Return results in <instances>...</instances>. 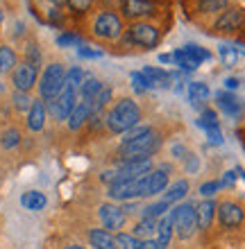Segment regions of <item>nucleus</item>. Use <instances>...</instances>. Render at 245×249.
Listing matches in <instances>:
<instances>
[{
	"instance_id": "obj_50",
	"label": "nucleus",
	"mask_w": 245,
	"mask_h": 249,
	"mask_svg": "<svg viewBox=\"0 0 245 249\" xmlns=\"http://www.w3.org/2000/svg\"><path fill=\"white\" fill-rule=\"evenodd\" d=\"M66 249H84V247H75V245H73V247H66Z\"/></svg>"
},
{
	"instance_id": "obj_36",
	"label": "nucleus",
	"mask_w": 245,
	"mask_h": 249,
	"mask_svg": "<svg viewBox=\"0 0 245 249\" xmlns=\"http://www.w3.org/2000/svg\"><path fill=\"white\" fill-rule=\"evenodd\" d=\"M184 50H186V54H191L198 64H202V61H207V59H211V54L207 53L205 48H200V46H186Z\"/></svg>"
},
{
	"instance_id": "obj_35",
	"label": "nucleus",
	"mask_w": 245,
	"mask_h": 249,
	"mask_svg": "<svg viewBox=\"0 0 245 249\" xmlns=\"http://www.w3.org/2000/svg\"><path fill=\"white\" fill-rule=\"evenodd\" d=\"M12 102H14V107H16L19 111H30V107H32L30 95H27V93H20V91H16L12 95Z\"/></svg>"
},
{
	"instance_id": "obj_7",
	"label": "nucleus",
	"mask_w": 245,
	"mask_h": 249,
	"mask_svg": "<svg viewBox=\"0 0 245 249\" xmlns=\"http://www.w3.org/2000/svg\"><path fill=\"white\" fill-rule=\"evenodd\" d=\"M120 32H123V23L113 12H100L93 20V34L100 39L113 41L120 36Z\"/></svg>"
},
{
	"instance_id": "obj_26",
	"label": "nucleus",
	"mask_w": 245,
	"mask_h": 249,
	"mask_svg": "<svg viewBox=\"0 0 245 249\" xmlns=\"http://www.w3.org/2000/svg\"><path fill=\"white\" fill-rule=\"evenodd\" d=\"M170 61H175V66H179L182 71H195V68L200 66L191 54H186L184 48H182V50H175V53L170 54Z\"/></svg>"
},
{
	"instance_id": "obj_20",
	"label": "nucleus",
	"mask_w": 245,
	"mask_h": 249,
	"mask_svg": "<svg viewBox=\"0 0 245 249\" xmlns=\"http://www.w3.org/2000/svg\"><path fill=\"white\" fill-rule=\"evenodd\" d=\"M216 100H218L220 109L227 113V116H239L241 109H243V105H241V100L234 95V93H218L216 95Z\"/></svg>"
},
{
	"instance_id": "obj_37",
	"label": "nucleus",
	"mask_w": 245,
	"mask_h": 249,
	"mask_svg": "<svg viewBox=\"0 0 245 249\" xmlns=\"http://www.w3.org/2000/svg\"><path fill=\"white\" fill-rule=\"evenodd\" d=\"M132 84H134V91H139V93L148 91V89H152V84L148 82V77L143 75V72H134V75H132Z\"/></svg>"
},
{
	"instance_id": "obj_30",
	"label": "nucleus",
	"mask_w": 245,
	"mask_h": 249,
	"mask_svg": "<svg viewBox=\"0 0 245 249\" xmlns=\"http://www.w3.org/2000/svg\"><path fill=\"white\" fill-rule=\"evenodd\" d=\"M152 233H157V220H146L143 217L134 227V236L136 238H148V236H152Z\"/></svg>"
},
{
	"instance_id": "obj_10",
	"label": "nucleus",
	"mask_w": 245,
	"mask_h": 249,
	"mask_svg": "<svg viewBox=\"0 0 245 249\" xmlns=\"http://www.w3.org/2000/svg\"><path fill=\"white\" fill-rule=\"evenodd\" d=\"M150 170H152L150 159H132V161H123L116 168V179H141L150 175Z\"/></svg>"
},
{
	"instance_id": "obj_34",
	"label": "nucleus",
	"mask_w": 245,
	"mask_h": 249,
	"mask_svg": "<svg viewBox=\"0 0 245 249\" xmlns=\"http://www.w3.org/2000/svg\"><path fill=\"white\" fill-rule=\"evenodd\" d=\"M168 211V202H157V204H150L146 211H143V217L146 220H157V217H161Z\"/></svg>"
},
{
	"instance_id": "obj_28",
	"label": "nucleus",
	"mask_w": 245,
	"mask_h": 249,
	"mask_svg": "<svg viewBox=\"0 0 245 249\" xmlns=\"http://www.w3.org/2000/svg\"><path fill=\"white\" fill-rule=\"evenodd\" d=\"M186 193H188V184H186L184 179H179V181H175V184L168 188L164 202H179L182 197H186Z\"/></svg>"
},
{
	"instance_id": "obj_49",
	"label": "nucleus",
	"mask_w": 245,
	"mask_h": 249,
	"mask_svg": "<svg viewBox=\"0 0 245 249\" xmlns=\"http://www.w3.org/2000/svg\"><path fill=\"white\" fill-rule=\"evenodd\" d=\"M55 5H64V2H66V0H53Z\"/></svg>"
},
{
	"instance_id": "obj_40",
	"label": "nucleus",
	"mask_w": 245,
	"mask_h": 249,
	"mask_svg": "<svg viewBox=\"0 0 245 249\" xmlns=\"http://www.w3.org/2000/svg\"><path fill=\"white\" fill-rule=\"evenodd\" d=\"M207 136H209V143H211V145H220V143H223V134H220L218 124L207 127Z\"/></svg>"
},
{
	"instance_id": "obj_6",
	"label": "nucleus",
	"mask_w": 245,
	"mask_h": 249,
	"mask_svg": "<svg viewBox=\"0 0 245 249\" xmlns=\"http://www.w3.org/2000/svg\"><path fill=\"white\" fill-rule=\"evenodd\" d=\"M146 177L116 179L113 184H109V197H112V199H120V202H127V199H132V197H146Z\"/></svg>"
},
{
	"instance_id": "obj_11",
	"label": "nucleus",
	"mask_w": 245,
	"mask_h": 249,
	"mask_svg": "<svg viewBox=\"0 0 245 249\" xmlns=\"http://www.w3.org/2000/svg\"><path fill=\"white\" fill-rule=\"evenodd\" d=\"M100 220H102V227H105V231H120L123 229V224H125V213H123V209L120 206H116V204H102L98 211Z\"/></svg>"
},
{
	"instance_id": "obj_29",
	"label": "nucleus",
	"mask_w": 245,
	"mask_h": 249,
	"mask_svg": "<svg viewBox=\"0 0 245 249\" xmlns=\"http://www.w3.org/2000/svg\"><path fill=\"white\" fill-rule=\"evenodd\" d=\"M198 9L202 14H218L227 9V0H198Z\"/></svg>"
},
{
	"instance_id": "obj_45",
	"label": "nucleus",
	"mask_w": 245,
	"mask_h": 249,
	"mask_svg": "<svg viewBox=\"0 0 245 249\" xmlns=\"http://www.w3.org/2000/svg\"><path fill=\"white\" fill-rule=\"evenodd\" d=\"M239 84H241V82H239L236 77H227V79H225V86L229 89V91H234V89H239Z\"/></svg>"
},
{
	"instance_id": "obj_39",
	"label": "nucleus",
	"mask_w": 245,
	"mask_h": 249,
	"mask_svg": "<svg viewBox=\"0 0 245 249\" xmlns=\"http://www.w3.org/2000/svg\"><path fill=\"white\" fill-rule=\"evenodd\" d=\"M220 57H223V64H225V66H234L239 54H236V50H234V48L223 46V48H220Z\"/></svg>"
},
{
	"instance_id": "obj_43",
	"label": "nucleus",
	"mask_w": 245,
	"mask_h": 249,
	"mask_svg": "<svg viewBox=\"0 0 245 249\" xmlns=\"http://www.w3.org/2000/svg\"><path fill=\"white\" fill-rule=\"evenodd\" d=\"M141 249H164V245H159L157 240H146L141 243Z\"/></svg>"
},
{
	"instance_id": "obj_46",
	"label": "nucleus",
	"mask_w": 245,
	"mask_h": 249,
	"mask_svg": "<svg viewBox=\"0 0 245 249\" xmlns=\"http://www.w3.org/2000/svg\"><path fill=\"white\" fill-rule=\"evenodd\" d=\"M225 186H229V184H234V172H227V177H225V181H223Z\"/></svg>"
},
{
	"instance_id": "obj_15",
	"label": "nucleus",
	"mask_w": 245,
	"mask_h": 249,
	"mask_svg": "<svg viewBox=\"0 0 245 249\" xmlns=\"http://www.w3.org/2000/svg\"><path fill=\"white\" fill-rule=\"evenodd\" d=\"M91 102H86V100H77V105H75V109L71 111V116H68V127L71 129H80L82 124L86 123V120L91 118Z\"/></svg>"
},
{
	"instance_id": "obj_27",
	"label": "nucleus",
	"mask_w": 245,
	"mask_h": 249,
	"mask_svg": "<svg viewBox=\"0 0 245 249\" xmlns=\"http://www.w3.org/2000/svg\"><path fill=\"white\" fill-rule=\"evenodd\" d=\"M188 95H191L193 107H200L209 95H211V93H209L207 84H202V82H193V84H188Z\"/></svg>"
},
{
	"instance_id": "obj_41",
	"label": "nucleus",
	"mask_w": 245,
	"mask_h": 249,
	"mask_svg": "<svg viewBox=\"0 0 245 249\" xmlns=\"http://www.w3.org/2000/svg\"><path fill=\"white\" fill-rule=\"evenodd\" d=\"M59 46H73V43H80V36H75V34H61L59 39H57Z\"/></svg>"
},
{
	"instance_id": "obj_8",
	"label": "nucleus",
	"mask_w": 245,
	"mask_h": 249,
	"mask_svg": "<svg viewBox=\"0 0 245 249\" xmlns=\"http://www.w3.org/2000/svg\"><path fill=\"white\" fill-rule=\"evenodd\" d=\"M127 39L132 41L134 46H141L150 50L159 43V30L150 23H134L130 30H127Z\"/></svg>"
},
{
	"instance_id": "obj_18",
	"label": "nucleus",
	"mask_w": 245,
	"mask_h": 249,
	"mask_svg": "<svg viewBox=\"0 0 245 249\" xmlns=\"http://www.w3.org/2000/svg\"><path fill=\"white\" fill-rule=\"evenodd\" d=\"M166 186H168V175H166V170H154V172H150V175L146 177V197L161 193Z\"/></svg>"
},
{
	"instance_id": "obj_9",
	"label": "nucleus",
	"mask_w": 245,
	"mask_h": 249,
	"mask_svg": "<svg viewBox=\"0 0 245 249\" xmlns=\"http://www.w3.org/2000/svg\"><path fill=\"white\" fill-rule=\"evenodd\" d=\"M37 77H39V68L32 64H27V61L19 64L12 71V84H14V89L20 93H30V89L37 84Z\"/></svg>"
},
{
	"instance_id": "obj_38",
	"label": "nucleus",
	"mask_w": 245,
	"mask_h": 249,
	"mask_svg": "<svg viewBox=\"0 0 245 249\" xmlns=\"http://www.w3.org/2000/svg\"><path fill=\"white\" fill-rule=\"evenodd\" d=\"M66 5L71 7L75 14H84V12H89V9H91L93 0H66Z\"/></svg>"
},
{
	"instance_id": "obj_25",
	"label": "nucleus",
	"mask_w": 245,
	"mask_h": 249,
	"mask_svg": "<svg viewBox=\"0 0 245 249\" xmlns=\"http://www.w3.org/2000/svg\"><path fill=\"white\" fill-rule=\"evenodd\" d=\"M16 66H19V59H16L14 48L0 46V72H12Z\"/></svg>"
},
{
	"instance_id": "obj_14",
	"label": "nucleus",
	"mask_w": 245,
	"mask_h": 249,
	"mask_svg": "<svg viewBox=\"0 0 245 249\" xmlns=\"http://www.w3.org/2000/svg\"><path fill=\"white\" fill-rule=\"evenodd\" d=\"M218 217L220 224L227 227V229H234L243 222V209H241L236 202H223L218 206Z\"/></svg>"
},
{
	"instance_id": "obj_42",
	"label": "nucleus",
	"mask_w": 245,
	"mask_h": 249,
	"mask_svg": "<svg viewBox=\"0 0 245 249\" xmlns=\"http://www.w3.org/2000/svg\"><path fill=\"white\" fill-rule=\"evenodd\" d=\"M220 188V184L218 181H207V184H202V188H200V193H202V195H213V193H216V190Z\"/></svg>"
},
{
	"instance_id": "obj_31",
	"label": "nucleus",
	"mask_w": 245,
	"mask_h": 249,
	"mask_svg": "<svg viewBox=\"0 0 245 249\" xmlns=\"http://www.w3.org/2000/svg\"><path fill=\"white\" fill-rule=\"evenodd\" d=\"M20 143V131L16 127H9V129L2 131V136H0V145L5 147V150H12L16 145Z\"/></svg>"
},
{
	"instance_id": "obj_32",
	"label": "nucleus",
	"mask_w": 245,
	"mask_h": 249,
	"mask_svg": "<svg viewBox=\"0 0 245 249\" xmlns=\"http://www.w3.org/2000/svg\"><path fill=\"white\" fill-rule=\"evenodd\" d=\"M109 100H112V89H109V86H102V89H100V93L93 98V102H91V111L93 113H100V109H102Z\"/></svg>"
},
{
	"instance_id": "obj_51",
	"label": "nucleus",
	"mask_w": 245,
	"mask_h": 249,
	"mask_svg": "<svg viewBox=\"0 0 245 249\" xmlns=\"http://www.w3.org/2000/svg\"><path fill=\"white\" fill-rule=\"evenodd\" d=\"M0 91H2V84H0Z\"/></svg>"
},
{
	"instance_id": "obj_4",
	"label": "nucleus",
	"mask_w": 245,
	"mask_h": 249,
	"mask_svg": "<svg viewBox=\"0 0 245 249\" xmlns=\"http://www.w3.org/2000/svg\"><path fill=\"white\" fill-rule=\"evenodd\" d=\"M77 93H80V89L73 86L71 82H66V77H64V86H61L59 95L50 102V111H53L55 118L57 120H68L71 111H73L75 105H77Z\"/></svg>"
},
{
	"instance_id": "obj_3",
	"label": "nucleus",
	"mask_w": 245,
	"mask_h": 249,
	"mask_svg": "<svg viewBox=\"0 0 245 249\" xmlns=\"http://www.w3.org/2000/svg\"><path fill=\"white\" fill-rule=\"evenodd\" d=\"M64 77H66V68L61 64H48L43 75H41V82H39V95L48 102H53L57 95H59L61 86H64Z\"/></svg>"
},
{
	"instance_id": "obj_16",
	"label": "nucleus",
	"mask_w": 245,
	"mask_h": 249,
	"mask_svg": "<svg viewBox=\"0 0 245 249\" xmlns=\"http://www.w3.org/2000/svg\"><path fill=\"white\" fill-rule=\"evenodd\" d=\"M46 124V107L41 100H32V107L27 111V127L32 131H41Z\"/></svg>"
},
{
	"instance_id": "obj_47",
	"label": "nucleus",
	"mask_w": 245,
	"mask_h": 249,
	"mask_svg": "<svg viewBox=\"0 0 245 249\" xmlns=\"http://www.w3.org/2000/svg\"><path fill=\"white\" fill-rule=\"evenodd\" d=\"M159 59H161V61H164V64H168V61H170V54H161Z\"/></svg>"
},
{
	"instance_id": "obj_19",
	"label": "nucleus",
	"mask_w": 245,
	"mask_h": 249,
	"mask_svg": "<svg viewBox=\"0 0 245 249\" xmlns=\"http://www.w3.org/2000/svg\"><path fill=\"white\" fill-rule=\"evenodd\" d=\"M102 82H100L98 77H93V75H86L84 77V82H82V86H80V100H86V102H93V98L100 93V89H102Z\"/></svg>"
},
{
	"instance_id": "obj_22",
	"label": "nucleus",
	"mask_w": 245,
	"mask_h": 249,
	"mask_svg": "<svg viewBox=\"0 0 245 249\" xmlns=\"http://www.w3.org/2000/svg\"><path fill=\"white\" fill-rule=\"evenodd\" d=\"M20 204H23L27 211H41L48 204V199L43 193H39V190H30V193H23Z\"/></svg>"
},
{
	"instance_id": "obj_1",
	"label": "nucleus",
	"mask_w": 245,
	"mask_h": 249,
	"mask_svg": "<svg viewBox=\"0 0 245 249\" xmlns=\"http://www.w3.org/2000/svg\"><path fill=\"white\" fill-rule=\"evenodd\" d=\"M139 120H141L139 105L130 98L118 100V102L112 107V111L107 113V127H109V131H113V134H125V131H130L132 127H136Z\"/></svg>"
},
{
	"instance_id": "obj_2",
	"label": "nucleus",
	"mask_w": 245,
	"mask_h": 249,
	"mask_svg": "<svg viewBox=\"0 0 245 249\" xmlns=\"http://www.w3.org/2000/svg\"><path fill=\"white\" fill-rule=\"evenodd\" d=\"M157 150H159V136L152 129H148L139 138L123 141L118 154L123 157V161H132V159H150V154H154Z\"/></svg>"
},
{
	"instance_id": "obj_33",
	"label": "nucleus",
	"mask_w": 245,
	"mask_h": 249,
	"mask_svg": "<svg viewBox=\"0 0 245 249\" xmlns=\"http://www.w3.org/2000/svg\"><path fill=\"white\" fill-rule=\"evenodd\" d=\"M113 240H116V247L120 249H141V240L136 236H130V233H118Z\"/></svg>"
},
{
	"instance_id": "obj_48",
	"label": "nucleus",
	"mask_w": 245,
	"mask_h": 249,
	"mask_svg": "<svg viewBox=\"0 0 245 249\" xmlns=\"http://www.w3.org/2000/svg\"><path fill=\"white\" fill-rule=\"evenodd\" d=\"M2 20H5V14H2V9H0V30H2Z\"/></svg>"
},
{
	"instance_id": "obj_44",
	"label": "nucleus",
	"mask_w": 245,
	"mask_h": 249,
	"mask_svg": "<svg viewBox=\"0 0 245 249\" xmlns=\"http://www.w3.org/2000/svg\"><path fill=\"white\" fill-rule=\"evenodd\" d=\"M80 54L82 57H100V50H89V48H80Z\"/></svg>"
},
{
	"instance_id": "obj_21",
	"label": "nucleus",
	"mask_w": 245,
	"mask_h": 249,
	"mask_svg": "<svg viewBox=\"0 0 245 249\" xmlns=\"http://www.w3.org/2000/svg\"><path fill=\"white\" fill-rule=\"evenodd\" d=\"M89 240H91V245L95 249H116V240H113V236L105 229H91Z\"/></svg>"
},
{
	"instance_id": "obj_5",
	"label": "nucleus",
	"mask_w": 245,
	"mask_h": 249,
	"mask_svg": "<svg viewBox=\"0 0 245 249\" xmlns=\"http://www.w3.org/2000/svg\"><path fill=\"white\" fill-rule=\"evenodd\" d=\"M170 215H172V227L177 231V236L182 240H188L193 236V231L198 229L193 204H179V206H175V211H172Z\"/></svg>"
},
{
	"instance_id": "obj_12",
	"label": "nucleus",
	"mask_w": 245,
	"mask_h": 249,
	"mask_svg": "<svg viewBox=\"0 0 245 249\" xmlns=\"http://www.w3.org/2000/svg\"><path fill=\"white\" fill-rule=\"evenodd\" d=\"M245 25V12L241 7H229L220 14V18L216 20V30L218 32H236Z\"/></svg>"
},
{
	"instance_id": "obj_23",
	"label": "nucleus",
	"mask_w": 245,
	"mask_h": 249,
	"mask_svg": "<svg viewBox=\"0 0 245 249\" xmlns=\"http://www.w3.org/2000/svg\"><path fill=\"white\" fill-rule=\"evenodd\" d=\"M143 75H146L148 82H150L152 86H161V89L170 86V75H168V72H164L161 68H154V66H146V68H143Z\"/></svg>"
},
{
	"instance_id": "obj_24",
	"label": "nucleus",
	"mask_w": 245,
	"mask_h": 249,
	"mask_svg": "<svg viewBox=\"0 0 245 249\" xmlns=\"http://www.w3.org/2000/svg\"><path fill=\"white\" fill-rule=\"evenodd\" d=\"M172 236V215H161V220L157 222V243L159 245H168Z\"/></svg>"
},
{
	"instance_id": "obj_13",
	"label": "nucleus",
	"mask_w": 245,
	"mask_h": 249,
	"mask_svg": "<svg viewBox=\"0 0 245 249\" xmlns=\"http://www.w3.org/2000/svg\"><path fill=\"white\" fill-rule=\"evenodd\" d=\"M123 16L127 18H143V16H150V14L157 12V5L152 0H123Z\"/></svg>"
},
{
	"instance_id": "obj_17",
	"label": "nucleus",
	"mask_w": 245,
	"mask_h": 249,
	"mask_svg": "<svg viewBox=\"0 0 245 249\" xmlns=\"http://www.w3.org/2000/svg\"><path fill=\"white\" fill-rule=\"evenodd\" d=\"M213 213H216V204L211 199H205L202 204L195 206V220H198L200 229H209L213 222Z\"/></svg>"
}]
</instances>
